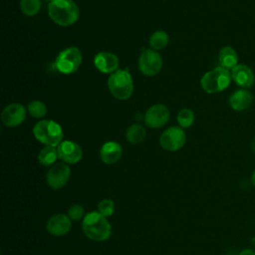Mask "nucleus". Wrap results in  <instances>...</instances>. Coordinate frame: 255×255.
Instances as JSON below:
<instances>
[{
    "mask_svg": "<svg viewBox=\"0 0 255 255\" xmlns=\"http://www.w3.org/2000/svg\"><path fill=\"white\" fill-rule=\"evenodd\" d=\"M48 14L56 24L67 27L73 25L80 16V9L73 0H52Z\"/></svg>",
    "mask_w": 255,
    "mask_h": 255,
    "instance_id": "nucleus-1",
    "label": "nucleus"
},
{
    "mask_svg": "<svg viewBox=\"0 0 255 255\" xmlns=\"http://www.w3.org/2000/svg\"><path fill=\"white\" fill-rule=\"evenodd\" d=\"M82 228L85 235L94 241H105L112 234V227L107 217L96 211L85 215Z\"/></svg>",
    "mask_w": 255,
    "mask_h": 255,
    "instance_id": "nucleus-2",
    "label": "nucleus"
},
{
    "mask_svg": "<svg viewBox=\"0 0 255 255\" xmlns=\"http://www.w3.org/2000/svg\"><path fill=\"white\" fill-rule=\"evenodd\" d=\"M33 133L37 140L49 146L59 145L64 136L61 126L51 120L38 122L33 128Z\"/></svg>",
    "mask_w": 255,
    "mask_h": 255,
    "instance_id": "nucleus-3",
    "label": "nucleus"
},
{
    "mask_svg": "<svg viewBox=\"0 0 255 255\" xmlns=\"http://www.w3.org/2000/svg\"><path fill=\"white\" fill-rule=\"evenodd\" d=\"M231 80L232 77L229 70L222 67H217L205 73L200 80V84L206 93L214 94L227 89L231 83Z\"/></svg>",
    "mask_w": 255,
    "mask_h": 255,
    "instance_id": "nucleus-4",
    "label": "nucleus"
},
{
    "mask_svg": "<svg viewBox=\"0 0 255 255\" xmlns=\"http://www.w3.org/2000/svg\"><path fill=\"white\" fill-rule=\"evenodd\" d=\"M108 87L111 94L119 100H128L133 91V84L130 74L126 70H117L109 80Z\"/></svg>",
    "mask_w": 255,
    "mask_h": 255,
    "instance_id": "nucleus-5",
    "label": "nucleus"
},
{
    "mask_svg": "<svg viewBox=\"0 0 255 255\" xmlns=\"http://www.w3.org/2000/svg\"><path fill=\"white\" fill-rule=\"evenodd\" d=\"M82 63V53L77 47H69L59 53L56 58V69L66 75L75 73Z\"/></svg>",
    "mask_w": 255,
    "mask_h": 255,
    "instance_id": "nucleus-6",
    "label": "nucleus"
},
{
    "mask_svg": "<svg viewBox=\"0 0 255 255\" xmlns=\"http://www.w3.org/2000/svg\"><path fill=\"white\" fill-rule=\"evenodd\" d=\"M185 139L186 135L181 128L170 127L161 133L159 143L163 149L175 151L184 145Z\"/></svg>",
    "mask_w": 255,
    "mask_h": 255,
    "instance_id": "nucleus-7",
    "label": "nucleus"
},
{
    "mask_svg": "<svg viewBox=\"0 0 255 255\" xmlns=\"http://www.w3.org/2000/svg\"><path fill=\"white\" fill-rule=\"evenodd\" d=\"M162 67L161 56L154 50L143 51L138 59V68L145 76L156 75Z\"/></svg>",
    "mask_w": 255,
    "mask_h": 255,
    "instance_id": "nucleus-8",
    "label": "nucleus"
},
{
    "mask_svg": "<svg viewBox=\"0 0 255 255\" xmlns=\"http://www.w3.org/2000/svg\"><path fill=\"white\" fill-rule=\"evenodd\" d=\"M70 175L71 169L69 165L64 162H59L50 167L46 175V180L51 188L60 189L68 182Z\"/></svg>",
    "mask_w": 255,
    "mask_h": 255,
    "instance_id": "nucleus-9",
    "label": "nucleus"
},
{
    "mask_svg": "<svg viewBox=\"0 0 255 255\" xmlns=\"http://www.w3.org/2000/svg\"><path fill=\"white\" fill-rule=\"evenodd\" d=\"M169 120L168 109L161 104L151 106L144 115V123L151 128H158L164 126Z\"/></svg>",
    "mask_w": 255,
    "mask_h": 255,
    "instance_id": "nucleus-10",
    "label": "nucleus"
},
{
    "mask_svg": "<svg viewBox=\"0 0 255 255\" xmlns=\"http://www.w3.org/2000/svg\"><path fill=\"white\" fill-rule=\"evenodd\" d=\"M58 156L65 163H77L82 159L83 150L81 146L71 140L62 141L58 147Z\"/></svg>",
    "mask_w": 255,
    "mask_h": 255,
    "instance_id": "nucleus-11",
    "label": "nucleus"
},
{
    "mask_svg": "<svg viewBox=\"0 0 255 255\" xmlns=\"http://www.w3.org/2000/svg\"><path fill=\"white\" fill-rule=\"evenodd\" d=\"M26 118V110L20 104H11L7 106L2 114L1 121L6 127L14 128L21 125Z\"/></svg>",
    "mask_w": 255,
    "mask_h": 255,
    "instance_id": "nucleus-12",
    "label": "nucleus"
},
{
    "mask_svg": "<svg viewBox=\"0 0 255 255\" xmlns=\"http://www.w3.org/2000/svg\"><path fill=\"white\" fill-rule=\"evenodd\" d=\"M231 77L235 84L243 89L250 88L255 83V75L250 67L245 64H238L231 70Z\"/></svg>",
    "mask_w": 255,
    "mask_h": 255,
    "instance_id": "nucleus-13",
    "label": "nucleus"
},
{
    "mask_svg": "<svg viewBox=\"0 0 255 255\" xmlns=\"http://www.w3.org/2000/svg\"><path fill=\"white\" fill-rule=\"evenodd\" d=\"M72 228V222L69 216L59 213L50 217L47 222V230L54 236H63Z\"/></svg>",
    "mask_w": 255,
    "mask_h": 255,
    "instance_id": "nucleus-14",
    "label": "nucleus"
},
{
    "mask_svg": "<svg viewBox=\"0 0 255 255\" xmlns=\"http://www.w3.org/2000/svg\"><path fill=\"white\" fill-rule=\"evenodd\" d=\"M94 64L101 73L110 74L118 70L119 59L113 53L99 52L94 58Z\"/></svg>",
    "mask_w": 255,
    "mask_h": 255,
    "instance_id": "nucleus-15",
    "label": "nucleus"
},
{
    "mask_svg": "<svg viewBox=\"0 0 255 255\" xmlns=\"http://www.w3.org/2000/svg\"><path fill=\"white\" fill-rule=\"evenodd\" d=\"M253 103V95L244 89L235 91L229 97V105L232 110L236 112H242L250 108Z\"/></svg>",
    "mask_w": 255,
    "mask_h": 255,
    "instance_id": "nucleus-16",
    "label": "nucleus"
},
{
    "mask_svg": "<svg viewBox=\"0 0 255 255\" xmlns=\"http://www.w3.org/2000/svg\"><path fill=\"white\" fill-rule=\"evenodd\" d=\"M123 153V149L120 143L116 141H108L104 143L100 150V156L103 162L112 164L117 162Z\"/></svg>",
    "mask_w": 255,
    "mask_h": 255,
    "instance_id": "nucleus-17",
    "label": "nucleus"
},
{
    "mask_svg": "<svg viewBox=\"0 0 255 255\" xmlns=\"http://www.w3.org/2000/svg\"><path fill=\"white\" fill-rule=\"evenodd\" d=\"M218 61L220 67L225 68L227 70H232L234 67L238 65V55L232 47L225 46L219 52Z\"/></svg>",
    "mask_w": 255,
    "mask_h": 255,
    "instance_id": "nucleus-18",
    "label": "nucleus"
},
{
    "mask_svg": "<svg viewBox=\"0 0 255 255\" xmlns=\"http://www.w3.org/2000/svg\"><path fill=\"white\" fill-rule=\"evenodd\" d=\"M127 140L132 144L141 142L145 137V129L142 126L133 124L126 131Z\"/></svg>",
    "mask_w": 255,
    "mask_h": 255,
    "instance_id": "nucleus-19",
    "label": "nucleus"
},
{
    "mask_svg": "<svg viewBox=\"0 0 255 255\" xmlns=\"http://www.w3.org/2000/svg\"><path fill=\"white\" fill-rule=\"evenodd\" d=\"M58 157V150L55 148V146L49 145L43 147L38 154V160L44 166H50L54 164Z\"/></svg>",
    "mask_w": 255,
    "mask_h": 255,
    "instance_id": "nucleus-20",
    "label": "nucleus"
},
{
    "mask_svg": "<svg viewBox=\"0 0 255 255\" xmlns=\"http://www.w3.org/2000/svg\"><path fill=\"white\" fill-rule=\"evenodd\" d=\"M168 43V35L164 31H156L149 38V45L154 50L164 48Z\"/></svg>",
    "mask_w": 255,
    "mask_h": 255,
    "instance_id": "nucleus-21",
    "label": "nucleus"
},
{
    "mask_svg": "<svg viewBox=\"0 0 255 255\" xmlns=\"http://www.w3.org/2000/svg\"><path fill=\"white\" fill-rule=\"evenodd\" d=\"M21 11L28 16L36 15L41 8V0H21Z\"/></svg>",
    "mask_w": 255,
    "mask_h": 255,
    "instance_id": "nucleus-22",
    "label": "nucleus"
},
{
    "mask_svg": "<svg viewBox=\"0 0 255 255\" xmlns=\"http://www.w3.org/2000/svg\"><path fill=\"white\" fill-rule=\"evenodd\" d=\"M28 111L32 117L40 119L47 114V107L40 101H33L28 105Z\"/></svg>",
    "mask_w": 255,
    "mask_h": 255,
    "instance_id": "nucleus-23",
    "label": "nucleus"
},
{
    "mask_svg": "<svg viewBox=\"0 0 255 255\" xmlns=\"http://www.w3.org/2000/svg\"><path fill=\"white\" fill-rule=\"evenodd\" d=\"M177 122L180 128H189L194 122V114L189 109H182L177 115Z\"/></svg>",
    "mask_w": 255,
    "mask_h": 255,
    "instance_id": "nucleus-24",
    "label": "nucleus"
},
{
    "mask_svg": "<svg viewBox=\"0 0 255 255\" xmlns=\"http://www.w3.org/2000/svg\"><path fill=\"white\" fill-rule=\"evenodd\" d=\"M98 212H100L105 217H109L114 213L115 203L111 199H103L98 204Z\"/></svg>",
    "mask_w": 255,
    "mask_h": 255,
    "instance_id": "nucleus-25",
    "label": "nucleus"
},
{
    "mask_svg": "<svg viewBox=\"0 0 255 255\" xmlns=\"http://www.w3.org/2000/svg\"><path fill=\"white\" fill-rule=\"evenodd\" d=\"M85 214L84 207L80 204H74L68 209V216L71 220H79Z\"/></svg>",
    "mask_w": 255,
    "mask_h": 255,
    "instance_id": "nucleus-26",
    "label": "nucleus"
},
{
    "mask_svg": "<svg viewBox=\"0 0 255 255\" xmlns=\"http://www.w3.org/2000/svg\"><path fill=\"white\" fill-rule=\"evenodd\" d=\"M239 255H255V252L251 249H245L239 253Z\"/></svg>",
    "mask_w": 255,
    "mask_h": 255,
    "instance_id": "nucleus-27",
    "label": "nucleus"
},
{
    "mask_svg": "<svg viewBox=\"0 0 255 255\" xmlns=\"http://www.w3.org/2000/svg\"><path fill=\"white\" fill-rule=\"evenodd\" d=\"M251 147H252L253 151L255 152V136H254V137H253V139H252V142H251Z\"/></svg>",
    "mask_w": 255,
    "mask_h": 255,
    "instance_id": "nucleus-28",
    "label": "nucleus"
},
{
    "mask_svg": "<svg viewBox=\"0 0 255 255\" xmlns=\"http://www.w3.org/2000/svg\"><path fill=\"white\" fill-rule=\"evenodd\" d=\"M251 180H252V183H253V185L255 186V170L253 171V173H252V176H251Z\"/></svg>",
    "mask_w": 255,
    "mask_h": 255,
    "instance_id": "nucleus-29",
    "label": "nucleus"
},
{
    "mask_svg": "<svg viewBox=\"0 0 255 255\" xmlns=\"http://www.w3.org/2000/svg\"><path fill=\"white\" fill-rule=\"evenodd\" d=\"M50 1H52V0H50Z\"/></svg>",
    "mask_w": 255,
    "mask_h": 255,
    "instance_id": "nucleus-30",
    "label": "nucleus"
}]
</instances>
